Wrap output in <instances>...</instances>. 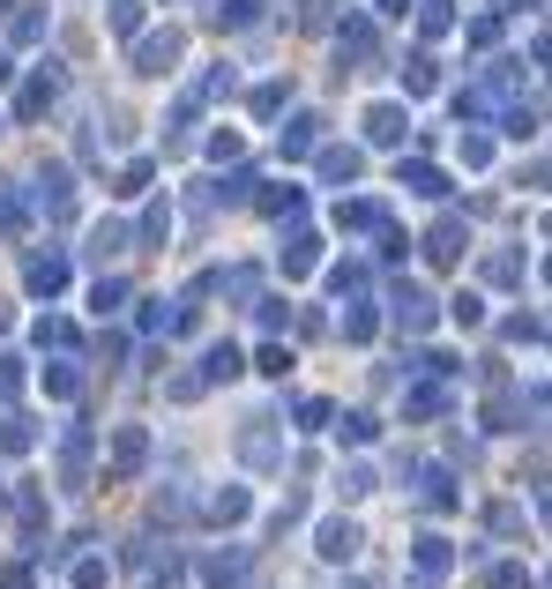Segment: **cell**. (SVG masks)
<instances>
[]
</instances>
